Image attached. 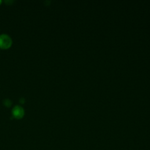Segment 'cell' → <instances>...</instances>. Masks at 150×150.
<instances>
[{"label":"cell","mask_w":150,"mask_h":150,"mask_svg":"<svg viewBox=\"0 0 150 150\" xmlns=\"http://www.w3.org/2000/svg\"><path fill=\"white\" fill-rule=\"evenodd\" d=\"M12 41L8 35L3 33L0 35V48L2 49H7L11 46Z\"/></svg>","instance_id":"1"},{"label":"cell","mask_w":150,"mask_h":150,"mask_svg":"<svg viewBox=\"0 0 150 150\" xmlns=\"http://www.w3.org/2000/svg\"><path fill=\"white\" fill-rule=\"evenodd\" d=\"M12 112L14 117L17 118V119H21L24 115L25 111L22 106L17 105L12 108Z\"/></svg>","instance_id":"2"},{"label":"cell","mask_w":150,"mask_h":150,"mask_svg":"<svg viewBox=\"0 0 150 150\" xmlns=\"http://www.w3.org/2000/svg\"><path fill=\"white\" fill-rule=\"evenodd\" d=\"M4 104L7 107H9L11 105V104H12V102H11V101L9 99H5L4 101Z\"/></svg>","instance_id":"3"},{"label":"cell","mask_w":150,"mask_h":150,"mask_svg":"<svg viewBox=\"0 0 150 150\" xmlns=\"http://www.w3.org/2000/svg\"><path fill=\"white\" fill-rule=\"evenodd\" d=\"M1 1H0V3H1Z\"/></svg>","instance_id":"4"}]
</instances>
